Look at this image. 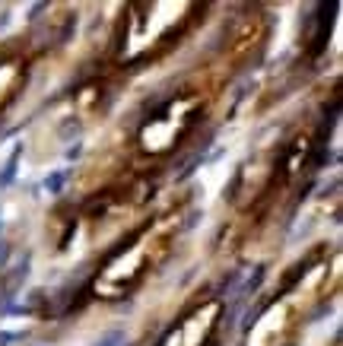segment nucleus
Masks as SVG:
<instances>
[{
  "instance_id": "1",
  "label": "nucleus",
  "mask_w": 343,
  "mask_h": 346,
  "mask_svg": "<svg viewBox=\"0 0 343 346\" xmlns=\"http://www.w3.org/2000/svg\"><path fill=\"white\" fill-rule=\"evenodd\" d=\"M334 108L337 95L327 102V92H321L257 143L235 169L226 190V222L219 229V251L226 257L264 260L280 248L324 165Z\"/></svg>"
},
{
  "instance_id": "2",
  "label": "nucleus",
  "mask_w": 343,
  "mask_h": 346,
  "mask_svg": "<svg viewBox=\"0 0 343 346\" xmlns=\"http://www.w3.org/2000/svg\"><path fill=\"white\" fill-rule=\"evenodd\" d=\"M245 70V64L216 45L210 57L140 105L108 149L96 152V159L83 165L80 175H124L140 181L162 178L213 130L229 86Z\"/></svg>"
},
{
  "instance_id": "3",
  "label": "nucleus",
  "mask_w": 343,
  "mask_h": 346,
  "mask_svg": "<svg viewBox=\"0 0 343 346\" xmlns=\"http://www.w3.org/2000/svg\"><path fill=\"white\" fill-rule=\"evenodd\" d=\"M194 194L178 190L172 200L153 207L131 232H124L86 280V302L92 305H124L137 299L181 251V242L191 225Z\"/></svg>"
},
{
  "instance_id": "4",
  "label": "nucleus",
  "mask_w": 343,
  "mask_h": 346,
  "mask_svg": "<svg viewBox=\"0 0 343 346\" xmlns=\"http://www.w3.org/2000/svg\"><path fill=\"white\" fill-rule=\"evenodd\" d=\"M153 184L124 175H77L67 200H57L48 213L45 238L51 257L89 254L102 245H115L124 232L153 210Z\"/></svg>"
},
{
  "instance_id": "5",
  "label": "nucleus",
  "mask_w": 343,
  "mask_h": 346,
  "mask_svg": "<svg viewBox=\"0 0 343 346\" xmlns=\"http://www.w3.org/2000/svg\"><path fill=\"white\" fill-rule=\"evenodd\" d=\"M343 277L340 248L318 242L277 277L248 318L242 346H299L315 318L337 299Z\"/></svg>"
},
{
  "instance_id": "6",
  "label": "nucleus",
  "mask_w": 343,
  "mask_h": 346,
  "mask_svg": "<svg viewBox=\"0 0 343 346\" xmlns=\"http://www.w3.org/2000/svg\"><path fill=\"white\" fill-rule=\"evenodd\" d=\"M210 4L197 0H140L115 10L99 67L118 83L165 64L207 26Z\"/></svg>"
},
{
  "instance_id": "7",
  "label": "nucleus",
  "mask_w": 343,
  "mask_h": 346,
  "mask_svg": "<svg viewBox=\"0 0 343 346\" xmlns=\"http://www.w3.org/2000/svg\"><path fill=\"white\" fill-rule=\"evenodd\" d=\"M229 308L219 295H197L184 302V308L175 315L165 330L156 337L153 346H222Z\"/></svg>"
},
{
  "instance_id": "8",
  "label": "nucleus",
  "mask_w": 343,
  "mask_h": 346,
  "mask_svg": "<svg viewBox=\"0 0 343 346\" xmlns=\"http://www.w3.org/2000/svg\"><path fill=\"white\" fill-rule=\"evenodd\" d=\"M45 51H48V45L35 32H16L0 39V121L32 86V76Z\"/></svg>"
}]
</instances>
